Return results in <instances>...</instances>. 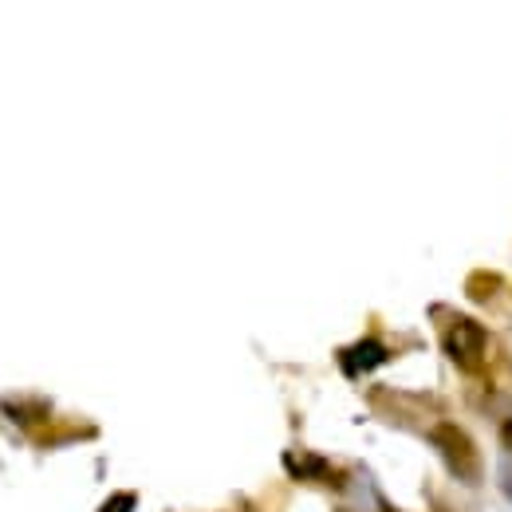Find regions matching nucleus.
<instances>
[{
    "instance_id": "f257e3e1",
    "label": "nucleus",
    "mask_w": 512,
    "mask_h": 512,
    "mask_svg": "<svg viewBox=\"0 0 512 512\" xmlns=\"http://www.w3.org/2000/svg\"><path fill=\"white\" fill-rule=\"evenodd\" d=\"M430 446L438 449L442 465L449 469L453 481L477 489L485 481V461H481V449L473 442V434L461 426V422H438L430 430Z\"/></svg>"
},
{
    "instance_id": "f03ea898",
    "label": "nucleus",
    "mask_w": 512,
    "mask_h": 512,
    "mask_svg": "<svg viewBox=\"0 0 512 512\" xmlns=\"http://www.w3.org/2000/svg\"><path fill=\"white\" fill-rule=\"evenodd\" d=\"M446 355L461 371H481V363L489 355V331L469 316H457L446 327Z\"/></svg>"
},
{
    "instance_id": "7ed1b4c3",
    "label": "nucleus",
    "mask_w": 512,
    "mask_h": 512,
    "mask_svg": "<svg viewBox=\"0 0 512 512\" xmlns=\"http://www.w3.org/2000/svg\"><path fill=\"white\" fill-rule=\"evenodd\" d=\"M339 359H343V371H347V375H363V371H375L379 363H386V347L379 339H359V343L347 347Z\"/></svg>"
},
{
    "instance_id": "20e7f679",
    "label": "nucleus",
    "mask_w": 512,
    "mask_h": 512,
    "mask_svg": "<svg viewBox=\"0 0 512 512\" xmlns=\"http://www.w3.org/2000/svg\"><path fill=\"white\" fill-rule=\"evenodd\" d=\"M99 512H134V493H115Z\"/></svg>"
},
{
    "instance_id": "39448f33",
    "label": "nucleus",
    "mask_w": 512,
    "mask_h": 512,
    "mask_svg": "<svg viewBox=\"0 0 512 512\" xmlns=\"http://www.w3.org/2000/svg\"><path fill=\"white\" fill-rule=\"evenodd\" d=\"M497 485H501V493L512 501V457L501 461V469H497Z\"/></svg>"
}]
</instances>
